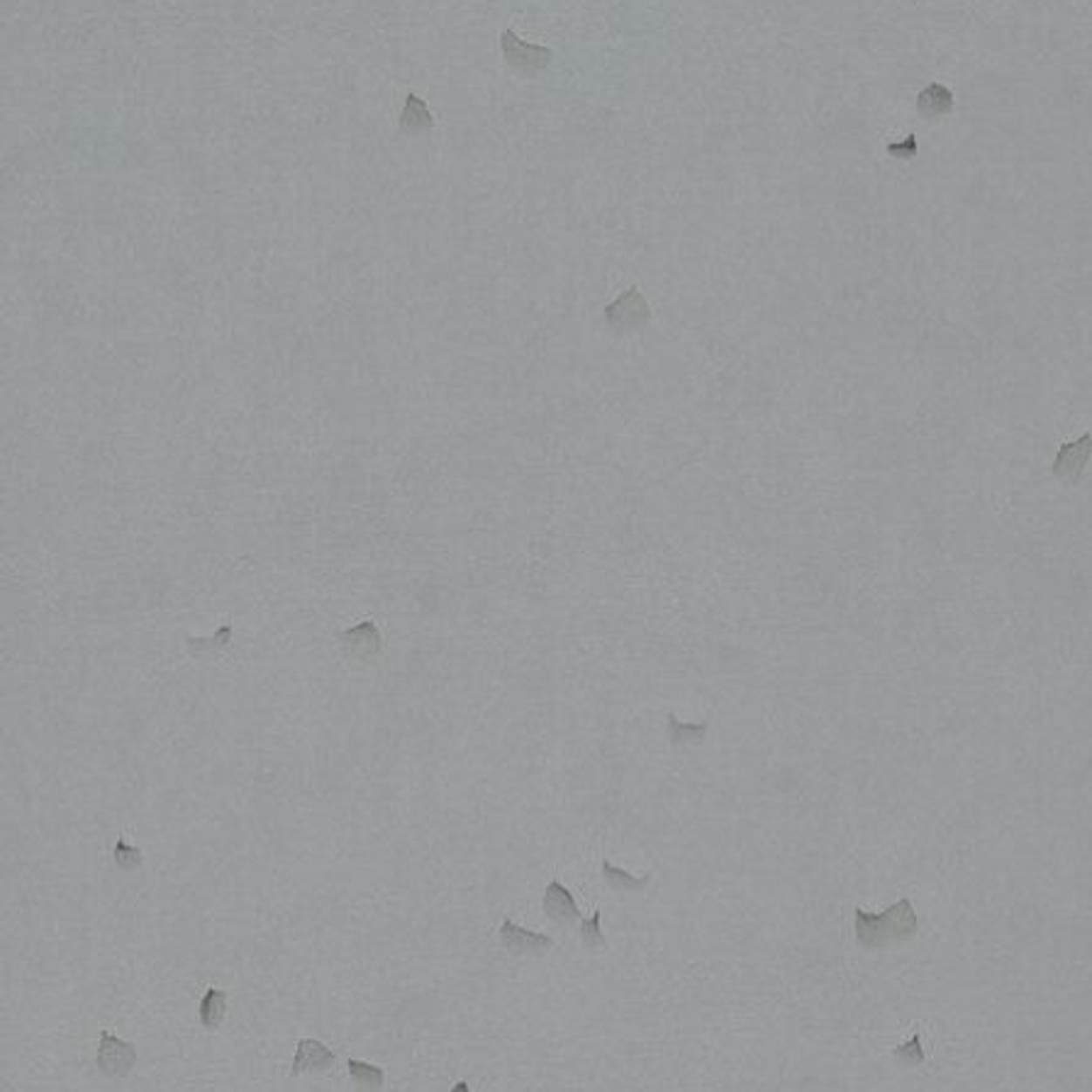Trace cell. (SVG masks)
Masks as SVG:
<instances>
[{"instance_id": "obj_17", "label": "cell", "mask_w": 1092, "mask_h": 1092, "mask_svg": "<svg viewBox=\"0 0 1092 1092\" xmlns=\"http://www.w3.org/2000/svg\"><path fill=\"white\" fill-rule=\"evenodd\" d=\"M914 149H917V142H914L912 134H910L904 142L891 144V147H888V152H891L892 156H900V159H910V156L914 154Z\"/></svg>"}, {"instance_id": "obj_6", "label": "cell", "mask_w": 1092, "mask_h": 1092, "mask_svg": "<svg viewBox=\"0 0 1092 1092\" xmlns=\"http://www.w3.org/2000/svg\"><path fill=\"white\" fill-rule=\"evenodd\" d=\"M544 912L551 922H556V925H561V926H569V925H576V922H581V912H578L576 897H573L569 888H566V885H561L558 880H551V883L546 885Z\"/></svg>"}, {"instance_id": "obj_4", "label": "cell", "mask_w": 1092, "mask_h": 1092, "mask_svg": "<svg viewBox=\"0 0 1092 1092\" xmlns=\"http://www.w3.org/2000/svg\"><path fill=\"white\" fill-rule=\"evenodd\" d=\"M1092 456V434H1082L1081 440L1063 444L1056 454L1054 461V475L1066 481V483H1078L1082 478V471L1090 461Z\"/></svg>"}, {"instance_id": "obj_10", "label": "cell", "mask_w": 1092, "mask_h": 1092, "mask_svg": "<svg viewBox=\"0 0 1092 1092\" xmlns=\"http://www.w3.org/2000/svg\"><path fill=\"white\" fill-rule=\"evenodd\" d=\"M225 1012H227V993L225 990H217V987H210L201 1000V1007H198V1014H201V1024L208 1029V1032H215L222 1021H225Z\"/></svg>"}, {"instance_id": "obj_9", "label": "cell", "mask_w": 1092, "mask_h": 1092, "mask_svg": "<svg viewBox=\"0 0 1092 1092\" xmlns=\"http://www.w3.org/2000/svg\"><path fill=\"white\" fill-rule=\"evenodd\" d=\"M917 110L926 119L949 115L951 110H953V93L941 84L926 85L925 91L919 93V98H917Z\"/></svg>"}, {"instance_id": "obj_15", "label": "cell", "mask_w": 1092, "mask_h": 1092, "mask_svg": "<svg viewBox=\"0 0 1092 1092\" xmlns=\"http://www.w3.org/2000/svg\"><path fill=\"white\" fill-rule=\"evenodd\" d=\"M892 1058H897L900 1063L904 1066H919V1063H925V1051H922V1039H919V1034H912V1039L907 1041V1044L897 1046V1048H892Z\"/></svg>"}, {"instance_id": "obj_7", "label": "cell", "mask_w": 1092, "mask_h": 1092, "mask_svg": "<svg viewBox=\"0 0 1092 1092\" xmlns=\"http://www.w3.org/2000/svg\"><path fill=\"white\" fill-rule=\"evenodd\" d=\"M334 1061H337L334 1054L322 1041H317V1039H300L296 1048V1058H293V1066H290V1075H300L305 1070L322 1073V1070L332 1068Z\"/></svg>"}, {"instance_id": "obj_3", "label": "cell", "mask_w": 1092, "mask_h": 1092, "mask_svg": "<svg viewBox=\"0 0 1092 1092\" xmlns=\"http://www.w3.org/2000/svg\"><path fill=\"white\" fill-rule=\"evenodd\" d=\"M500 944L505 949L515 953V956H544L546 951H551L554 938L539 934V932H529L524 926H517L512 919H505L500 926Z\"/></svg>"}, {"instance_id": "obj_1", "label": "cell", "mask_w": 1092, "mask_h": 1092, "mask_svg": "<svg viewBox=\"0 0 1092 1092\" xmlns=\"http://www.w3.org/2000/svg\"><path fill=\"white\" fill-rule=\"evenodd\" d=\"M854 917L856 941L863 949H885L888 944H895V941H910L919 929L917 912H914L912 903L907 897L888 907L883 914L863 912L861 907H856Z\"/></svg>"}, {"instance_id": "obj_13", "label": "cell", "mask_w": 1092, "mask_h": 1092, "mask_svg": "<svg viewBox=\"0 0 1092 1092\" xmlns=\"http://www.w3.org/2000/svg\"><path fill=\"white\" fill-rule=\"evenodd\" d=\"M668 727H671V747H693L700 744L705 734H707V725H680L676 717H668Z\"/></svg>"}, {"instance_id": "obj_8", "label": "cell", "mask_w": 1092, "mask_h": 1092, "mask_svg": "<svg viewBox=\"0 0 1092 1092\" xmlns=\"http://www.w3.org/2000/svg\"><path fill=\"white\" fill-rule=\"evenodd\" d=\"M502 49H505V54H508L510 64L520 66V69H527V72L542 69V66H546L549 59H551V51H549V49L529 47V44L520 42V39L512 35V32H505V35H502Z\"/></svg>"}, {"instance_id": "obj_16", "label": "cell", "mask_w": 1092, "mask_h": 1092, "mask_svg": "<svg viewBox=\"0 0 1092 1092\" xmlns=\"http://www.w3.org/2000/svg\"><path fill=\"white\" fill-rule=\"evenodd\" d=\"M113 856H115V863L119 868H125V870H132V868H137L142 863V851L137 846H130L125 839H118V846H115V854Z\"/></svg>"}, {"instance_id": "obj_12", "label": "cell", "mask_w": 1092, "mask_h": 1092, "mask_svg": "<svg viewBox=\"0 0 1092 1092\" xmlns=\"http://www.w3.org/2000/svg\"><path fill=\"white\" fill-rule=\"evenodd\" d=\"M349 1075L364 1092H380L383 1082H386L383 1068L364 1063V1061H349Z\"/></svg>"}, {"instance_id": "obj_5", "label": "cell", "mask_w": 1092, "mask_h": 1092, "mask_svg": "<svg viewBox=\"0 0 1092 1092\" xmlns=\"http://www.w3.org/2000/svg\"><path fill=\"white\" fill-rule=\"evenodd\" d=\"M649 305H646V300L641 297V293L637 288H631L627 290L624 296L619 297L618 303H612L610 308H607V322L619 330V332H631V330H639L641 324H646L649 322Z\"/></svg>"}, {"instance_id": "obj_18", "label": "cell", "mask_w": 1092, "mask_h": 1092, "mask_svg": "<svg viewBox=\"0 0 1092 1092\" xmlns=\"http://www.w3.org/2000/svg\"><path fill=\"white\" fill-rule=\"evenodd\" d=\"M452 1092H471V1088H468V1082H466V1081H459L452 1088Z\"/></svg>"}, {"instance_id": "obj_14", "label": "cell", "mask_w": 1092, "mask_h": 1092, "mask_svg": "<svg viewBox=\"0 0 1092 1092\" xmlns=\"http://www.w3.org/2000/svg\"><path fill=\"white\" fill-rule=\"evenodd\" d=\"M581 941L588 951H597L605 946V934L600 926V910H595L593 917L581 922Z\"/></svg>"}, {"instance_id": "obj_2", "label": "cell", "mask_w": 1092, "mask_h": 1092, "mask_svg": "<svg viewBox=\"0 0 1092 1092\" xmlns=\"http://www.w3.org/2000/svg\"><path fill=\"white\" fill-rule=\"evenodd\" d=\"M95 1063H98V1070L110 1078H125L137 1066V1046L122 1041L115 1034L100 1032Z\"/></svg>"}, {"instance_id": "obj_11", "label": "cell", "mask_w": 1092, "mask_h": 1092, "mask_svg": "<svg viewBox=\"0 0 1092 1092\" xmlns=\"http://www.w3.org/2000/svg\"><path fill=\"white\" fill-rule=\"evenodd\" d=\"M603 878L607 880L610 888L622 892H641L649 885V876H639L637 878V876L627 873L624 868L612 866L610 861H603Z\"/></svg>"}]
</instances>
